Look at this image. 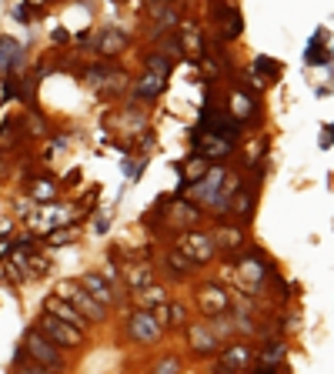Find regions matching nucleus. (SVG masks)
<instances>
[{
  "instance_id": "1a4fd4ad",
  "label": "nucleus",
  "mask_w": 334,
  "mask_h": 374,
  "mask_svg": "<svg viewBox=\"0 0 334 374\" xmlns=\"http://www.w3.org/2000/svg\"><path fill=\"white\" fill-rule=\"evenodd\" d=\"M44 311H47V314H54L57 321H67V324H71V328H77V331H84V328L91 324V321L84 318V314L77 311L71 301H64L60 294H54V298L44 301Z\"/></svg>"
},
{
  "instance_id": "f3484780",
  "label": "nucleus",
  "mask_w": 334,
  "mask_h": 374,
  "mask_svg": "<svg viewBox=\"0 0 334 374\" xmlns=\"http://www.w3.org/2000/svg\"><path fill=\"white\" fill-rule=\"evenodd\" d=\"M124 44H128V37H124L121 30H104V34L97 37V51L104 57H117L124 51Z\"/></svg>"
},
{
  "instance_id": "9d476101",
  "label": "nucleus",
  "mask_w": 334,
  "mask_h": 374,
  "mask_svg": "<svg viewBox=\"0 0 334 374\" xmlns=\"http://www.w3.org/2000/svg\"><path fill=\"white\" fill-rule=\"evenodd\" d=\"M251 361V348L247 344H227L221 355V364H218V374H241Z\"/></svg>"
},
{
  "instance_id": "412c9836",
  "label": "nucleus",
  "mask_w": 334,
  "mask_h": 374,
  "mask_svg": "<svg viewBox=\"0 0 334 374\" xmlns=\"http://www.w3.org/2000/svg\"><path fill=\"white\" fill-rule=\"evenodd\" d=\"M167 271H170L174 278H187V274H194V271H197V264L177 251V254H167Z\"/></svg>"
},
{
  "instance_id": "f03ea898",
  "label": "nucleus",
  "mask_w": 334,
  "mask_h": 374,
  "mask_svg": "<svg viewBox=\"0 0 334 374\" xmlns=\"http://www.w3.org/2000/svg\"><path fill=\"white\" fill-rule=\"evenodd\" d=\"M24 351L34 357L37 364L51 368V371H60V368H64V355H60V348H57L47 335H40L37 328H30V331L24 335Z\"/></svg>"
},
{
  "instance_id": "72a5a7b5",
  "label": "nucleus",
  "mask_w": 334,
  "mask_h": 374,
  "mask_svg": "<svg viewBox=\"0 0 334 374\" xmlns=\"http://www.w3.org/2000/svg\"><path fill=\"white\" fill-rule=\"evenodd\" d=\"M324 131H328V134H334V124H328V127H324ZM321 144H324V148H328V144H331V137H328V141H321Z\"/></svg>"
},
{
  "instance_id": "7c9ffc66",
  "label": "nucleus",
  "mask_w": 334,
  "mask_h": 374,
  "mask_svg": "<svg viewBox=\"0 0 334 374\" xmlns=\"http://www.w3.org/2000/svg\"><path fill=\"white\" fill-rule=\"evenodd\" d=\"M150 374H177V361H174V357H164Z\"/></svg>"
},
{
  "instance_id": "2eb2a0df",
  "label": "nucleus",
  "mask_w": 334,
  "mask_h": 374,
  "mask_svg": "<svg viewBox=\"0 0 334 374\" xmlns=\"http://www.w3.org/2000/svg\"><path fill=\"white\" fill-rule=\"evenodd\" d=\"M161 91H164V77H161V74H150V71L141 77L137 84H134V93H137V100H154V97H157Z\"/></svg>"
},
{
  "instance_id": "f8f14e48",
  "label": "nucleus",
  "mask_w": 334,
  "mask_h": 374,
  "mask_svg": "<svg viewBox=\"0 0 334 374\" xmlns=\"http://www.w3.org/2000/svg\"><path fill=\"white\" fill-rule=\"evenodd\" d=\"M80 284H84V287H87V294H94V298L100 301L104 308H111L114 301H117L114 287L104 278H100V274H94V271H91V274H84V278H80Z\"/></svg>"
},
{
  "instance_id": "473e14b6",
  "label": "nucleus",
  "mask_w": 334,
  "mask_h": 374,
  "mask_svg": "<svg viewBox=\"0 0 334 374\" xmlns=\"http://www.w3.org/2000/svg\"><path fill=\"white\" fill-rule=\"evenodd\" d=\"M254 374H278V368H264V364H261V368H258Z\"/></svg>"
},
{
  "instance_id": "4468645a",
  "label": "nucleus",
  "mask_w": 334,
  "mask_h": 374,
  "mask_svg": "<svg viewBox=\"0 0 334 374\" xmlns=\"http://www.w3.org/2000/svg\"><path fill=\"white\" fill-rule=\"evenodd\" d=\"M207 170H211V161H207L204 154H194V157H187V164L181 168V187L197 184Z\"/></svg>"
},
{
  "instance_id": "ddd939ff",
  "label": "nucleus",
  "mask_w": 334,
  "mask_h": 374,
  "mask_svg": "<svg viewBox=\"0 0 334 374\" xmlns=\"http://www.w3.org/2000/svg\"><path fill=\"white\" fill-rule=\"evenodd\" d=\"M194 141H197V148H201V154L207 161H221V157L231 154V144L221 141V137H214V134H194Z\"/></svg>"
},
{
  "instance_id": "cd10ccee",
  "label": "nucleus",
  "mask_w": 334,
  "mask_h": 374,
  "mask_svg": "<svg viewBox=\"0 0 334 374\" xmlns=\"http://www.w3.org/2000/svg\"><path fill=\"white\" fill-rule=\"evenodd\" d=\"M251 204H254V194H251V187H244L241 194H238V201H234V214L241 221H247L251 217Z\"/></svg>"
},
{
  "instance_id": "39448f33",
  "label": "nucleus",
  "mask_w": 334,
  "mask_h": 374,
  "mask_svg": "<svg viewBox=\"0 0 334 374\" xmlns=\"http://www.w3.org/2000/svg\"><path fill=\"white\" fill-rule=\"evenodd\" d=\"M187 341H191V351L194 355H218L221 351V337L214 335V328L207 324V321H194L191 328H187Z\"/></svg>"
},
{
  "instance_id": "2f4dec72",
  "label": "nucleus",
  "mask_w": 334,
  "mask_h": 374,
  "mask_svg": "<svg viewBox=\"0 0 334 374\" xmlns=\"http://www.w3.org/2000/svg\"><path fill=\"white\" fill-rule=\"evenodd\" d=\"M71 241V234H64V231H54V234H51V244H54V247H60V244H67Z\"/></svg>"
},
{
  "instance_id": "bb28decb",
  "label": "nucleus",
  "mask_w": 334,
  "mask_h": 374,
  "mask_svg": "<svg viewBox=\"0 0 334 374\" xmlns=\"http://www.w3.org/2000/svg\"><path fill=\"white\" fill-rule=\"evenodd\" d=\"M170 67H174V60H170V57H164L161 51H157V54H148V71H150V74L167 77V71H170Z\"/></svg>"
},
{
  "instance_id": "7ed1b4c3",
  "label": "nucleus",
  "mask_w": 334,
  "mask_h": 374,
  "mask_svg": "<svg viewBox=\"0 0 334 374\" xmlns=\"http://www.w3.org/2000/svg\"><path fill=\"white\" fill-rule=\"evenodd\" d=\"M37 331L51 337L57 348H80V344H84V331L71 328L67 321H57L54 314H44V318L37 321Z\"/></svg>"
},
{
  "instance_id": "dca6fc26",
  "label": "nucleus",
  "mask_w": 334,
  "mask_h": 374,
  "mask_svg": "<svg viewBox=\"0 0 334 374\" xmlns=\"http://www.w3.org/2000/svg\"><path fill=\"white\" fill-rule=\"evenodd\" d=\"M238 271H241L247 280H254V284H261V280L271 274V271H267V264H264V258H254V254L241 258V261H238Z\"/></svg>"
},
{
  "instance_id": "9b49d317",
  "label": "nucleus",
  "mask_w": 334,
  "mask_h": 374,
  "mask_svg": "<svg viewBox=\"0 0 334 374\" xmlns=\"http://www.w3.org/2000/svg\"><path fill=\"white\" fill-rule=\"evenodd\" d=\"M214 14L221 17V37L224 40L241 37L244 20H241V14H238V7H234V3H214Z\"/></svg>"
},
{
  "instance_id": "c85d7f7f",
  "label": "nucleus",
  "mask_w": 334,
  "mask_h": 374,
  "mask_svg": "<svg viewBox=\"0 0 334 374\" xmlns=\"http://www.w3.org/2000/svg\"><path fill=\"white\" fill-rule=\"evenodd\" d=\"M37 201H54L57 197V187L51 184V181H34V190H30Z\"/></svg>"
},
{
  "instance_id": "423d86ee",
  "label": "nucleus",
  "mask_w": 334,
  "mask_h": 374,
  "mask_svg": "<svg viewBox=\"0 0 334 374\" xmlns=\"http://www.w3.org/2000/svg\"><path fill=\"white\" fill-rule=\"evenodd\" d=\"M224 184H227V170H224V168H211L204 177L197 181V184H191L187 190H191V194H194L201 204H214V201L221 197Z\"/></svg>"
},
{
  "instance_id": "a878e982",
  "label": "nucleus",
  "mask_w": 334,
  "mask_h": 374,
  "mask_svg": "<svg viewBox=\"0 0 334 374\" xmlns=\"http://www.w3.org/2000/svg\"><path fill=\"white\" fill-rule=\"evenodd\" d=\"M128 280H130V287H134V291H144V287L154 284V274H150V267H130Z\"/></svg>"
},
{
  "instance_id": "6ab92c4d",
  "label": "nucleus",
  "mask_w": 334,
  "mask_h": 374,
  "mask_svg": "<svg viewBox=\"0 0 334 374\" xmlns=\"http://www.w3.org/2000/svg\"><path fill=\"white\" fill-rule=\"evenodd\" d=\"M321 40H324V30H317L315 37H311V44H308V51H304V64H311V67H321V64H328L331 60V54L321 47Z\"/></svg>"
},
{
  "instance_id": "20e7f679",
  "label": "nucleus",
  "mask_w": 334,
  "mask_h": 374,
  "mask_svg": "<svg viewBox=\"0 0 334 374\" xmlns=\"http://www.w3.org/2000/svg\"><path fill=\"white\" fill-rule=\"evenodd\" d=\"M177 251L191 258L194 264H204L214 258V251H218V241L211 238V234H197V231H187L181 234V241H177Z\"/></svg>"
},
{
  "instance_id": "0eeeda50",
  "label": "nucleus",
  "mask_w": 334,
  "mask_h": 374,
  "mask_svg": "<svg viewBox=\"0 0 334 374\" xmlns=\"http://www.w3.org/2000/svg\"><path fill=\"white\" fill-rule=\"evenodd\" d=\"M161 324H157V318L150 314V311H134L128 321V335L137 341V344H148V341H157L161 337Z\"/></svg>"
},
{
  "instance_id": "6e6552de",
  "label": "nucleus",
  "mask_w": 334,
  "mask_h": 374,
  "mask_svg": "<svg viewBox=\"0 0 334 374\" xmlns=\"http://www.w3.org/2000/svg\"><path fill=\"white\" fill-rule=\"evenodd\" d=\"M227 291L218 287V284H201L197 287V304H201V314L207 318H221L224 311H227Z\"/></svg>"
},
{
  "instance_id": "4be33fe9",
  "label": "nucleus",
  "mask_w": 334,
  "mask_h": 374,
  "mask_svg": "<svg viewBox=\"0 0 334 374\" xmlns=\"http://www.w3.org/2000/svg\"><path fill=\"white\" fill-rule=\"evenodd\" d=\"M251 114H254V100L241 91L231 93V117H234V121H247Z\"/></svg>"
},
{
  "instance_id": "a211bd4d",
  "label": "nucleus",
  "mask_w": 334,
  "mask_h": 374,
  "mask_svg": "<svg viewBox=\"0 0 334 374\" xmlns=\"http://www.w3.org/2000/svg\"><path fill=\"white\" fill-rule=\"evenodd\" d=\"M137 304H141V311L164 308V304H167V291H164V287H157V284H150V287H144V291H137Z\"/></svg>"
},
{
  "instance_id": "b1692460",
  "label": "nucleus",
  "mask_w": 334,
  "mask_h": 374,
  "mask_svg": "<svg viewBox=\"0 0 334 374\" xmlns=\"http://www.w3.org/2000/svg\"><path fill=\"white\" fill-rule=\"evenodd\" d=\"M254 71L264 74V84H271L274 77H281V64L271 60V57H254Z\"/></svg>"
},
{
  "instance_id": "5701e85b",
  "label": "nucleus",
  "mask_w": 334,
  "mask_h": 374,
  "mask_svg": "<svg viewBox=\"0 0 334 374\" xmlns=\"http://www.w3.org/2000/svg\"><path fill=\"white\" fill-rule=\"evenodd\" d=\"M14 364H17V371H20V374H54L51 368H44V364H37V361H34L30 355H27L24 348H20L17 355H14Z\"/></svg>"
},
{
  "instance_id": "c756f323",
  "label": "nucleus",
  "mask_w": 334,
  "mask_h": 374,
  "mask_svg": "<svg viewBox=\"0 0 334 374\" xmlns=\"http://www.w3.org/2000/svg\"><path fill=\"white\" fill-rule=\"evenodd\" d=\"M214 241L221 244V247H227V251H234V247L241 244V231H234V227H231V231H218Z\"/></svg>"
},
{
  "instance_id": "f704fd0d",
  "label": "nucleus",
  "mask_w": 334,
  "mask_h": 374,
  "mask_svg": "<svg viewBox=\"0 0 334 374\" xmlns=\"http://www.w3.org/2000/svg\"><path fill=\"white\" fill-rule=\"evenodd\" d=\"M154 3H174V0H154Z\"/></svg>"
},
{
  "instance_id": "c9c22d12",
  "label": "nucleus",
  "mask_w": 334,
  "mask_h": 374,
  "mask_svg": "<svg viewBox=\"0 0 334 374\" xmlns=\"http://www.w3.org/2000/svg\"><path fill=\"white\" fill-rule=\"evenodd\" d=\"M331 57H334V51H331Z\"/></svg>"
},
{
  "instance_id": "f257e3e1",
  "label": "nucleus",
  "mask_w": 334,
  "mask_h": 374,
  "mask_svg": "<svg viewBox=\"0 0 334 374\" xmlns=\"http://www.w3.org/2000/svg\"><path fill=\"white\" fill-rule=\"evenodd\" d=\"M57 294L64 301H71L87 321H107V308L94 298V294H87L84 284H77V280H60V284H57Z\"/></svg>"
},
{
  "instance_id": "aec40b11",
  "label": "nucleus",
  "mask_w": 334,
  "mask_h": 374,
  "mask_svg": "<svg viewBox=\"0 0 334 374\" xmlns=\"http://www.w3.org/2000/svg\"><path fill=\"white\" fill-rule=\"evenodd\" d=\"M181 47H184V54L204 57V40H201V34H197L194 24H184V27H181Z\"/></svg>"
},
{
  "instance_id": "393cba45",
  "label": "nucleus",
  "mask_w": 334,
  "mask_h": 374,
  "mask_svg": "<svg viewBox=\"0 0 334 374\" xmlns=\"http://www.w3.org/2000/svg\"><path fill=\"white\" fill-rule=\"evenodd\" d=\"M281 357H284V344H281V341H271V344H264V351H261V364H264V368H278Z\"/></svg>"
}]
</instances>
